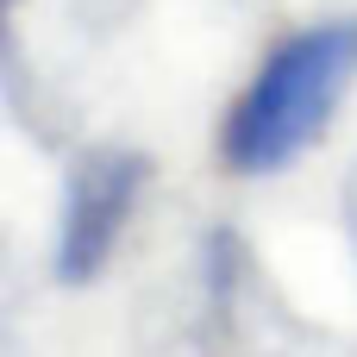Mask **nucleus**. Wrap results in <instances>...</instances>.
I'll return each mask as SVG.
<instances>
[{
	"instance_id": "1",
	"label": "nucleus",
	"mask_w": 357,
	"mask_h": 357,
	"mask_svg": "<svg viewBox=\"0 0 357 357\" xmlns=\"http://www.w3.org/2000/svg\"><path fill=\"white\" fill-rule=\"evenodd\" d=\"M357 82V19H314L264 50L220 126V163L232 176H276L307 157Z\"/></svg>"
},
{
	"instance_id": "2",
	"label": "nucleus",
	"mask_w": 357,
	"mask_h": 357,
	"mask_svg": "<svg viewBox=\"0 0 357 357\" xmlns=\"http://www.w3.org/2000/svg\"><path fill=\"white\" fill-rule=\"evenodd\" d=\"M157 182V163L138 144H88L63 169V207L50 238V276L63 289H88L107 276L144 188Z\"/></svg>"
},
{
	"instance_id": "3",
	"label": "nucleus",
	"mask_w": 357,
	"mask_h": 357,
	"mask_svg": "<svg viewBox=\"0 0 357 357\" xmlns=\"http://www.w3.org/2000/svg\"><path fill=\"white\" fill-rule=\"evenodd\" d=\"M339 220H345V245H351V264H357V157L339 176Z\"/></svg>"
}]
</instances>
